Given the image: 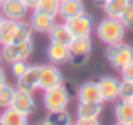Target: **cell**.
<instances>
[{
    "mask_svg": "<svg viewBox=\"0 0 133 125\" xmlns=\"http://www.w3.org/2000/svg\"><path fill=\"white\" fill-rule=\"evenodd\" d=\"M7 83V76H5V71L2 69V66H0V86H3Z\"/></svg>",
    "mask_w": 133,
    "mask_h": 125,
    "instance_id": "obj_30",
    "label": "cell"
},
{
    "mask_svg": "<svg viewBox=\"0 0 133 125\" xmlns=\"http://www.w3.org/2000/svg\"><path fill=\"white\" fill-rule=\"evenodd\" d=\"M59 2H61V0H59Z\"/></svg>",
    "mask_w": 133,
    "mask_h": 125,
    "instance_id": "obj_40",
    "label": "cell"
},
{
    "mask_svg": "<svg viewBox=\"0 0 133 125\" xmlns=\"http://www.w3.org/2000/svg\"><path fill=\"white\" fill-rule=\"evenodd\" d=\"M115 115H116L118 123H133V102L131 100H123L120 98L116 108H115Z\"/></svg>",
    "mask_w": 133,
    "mask_h": 125,
    "instance_id": "obj_17",
    "label": "cell"
},
{
    "mask_svg": "<svg viewBox=\"0 0 133 125\" xmlns=\"http://www.w3.org/2000/svg\"><path fill=\"white\" fill-rule=\"evenodd\" d=\"M69 91L64 85L52 86L49 90H44V107L47 108V112H57V110H66V107L69 105Z\"/></svg>",
    "mask_w": 133,
    "mask_h": 125,
    "instance_id": "obj_4",
    "label": "cell"
},
{
    "mask_svg": "<svg viewBox=\"0 0 133 125\" xmlns=\"http://www.w3.org/2000/svg\"><path fill=\"white\" fill-rule=\"evenodd\" d=\"M32 49H34V41H32V37H27V39L17 41V42L3 44L0 53H2L3 61L14 63V61H19V59H27L32 54Z\"/></svg>",
    "mask_w": 133,
    "mask_h": 125,
    "instance_id": "obj_3",
    "label": "cell"
},
{
    "mask_svg": "<svg viewBox=\"0 0 133 125\" xmlns=\"http://www.w3.org/2000/svg\"><path fill=\"white\" fill-rule=\"evenodd\" d=\"M118 19L125 24L127 29L133 30V0H127V3H125V7H123V10H121Z\"/></svg>",
    "mask_w": 133,
    "mask_h": 125,
    "instance_id": "obj_25",
    "label": "cell"
},
{
    "mask_svg": "<svg viewBox=\"0 0 133 125\" xmlns=\"http://www.w3.org/2000/svg\"><path fill=\"white\" fill-rule=\"evenodd\" d=\"M3 2H5V0H0V7H2V3H3Z\"/></svg>",
    "mask_w": 133,
    "mask_h": 125,
    "instance_id": "obj_36",
    "label": "cell"
},
{
    "mask_svg": "<svg viewBox=\"0 0 133 125\" xmlns=\"http://www.w3.org/2000/svg\"><path fill=\"white\" fill-rule=\"evenodd\" d=\"M72 125H74V123H72Z\"/></svg>",
    "mask_w": 133,
    "mask_h": 125,
    "instance_id": "obj_41",
    "label": "cell"
},
{
    "mask_svg": "<svg viewBox=\"0 0 133 125\" xmlns=\"http://www.w3.org/2000/svg\"><path fill=\"white\" fill-rule=\"evenodd\" d=\"M103 95V102H115L120 98V81L113 76H103L98 81Z\"/></svg>",
    "mask_w": 133,
    "mask_h": 125,
    "instance_id": "obj_12",
    "label": "cell"
},
{
    "mask_svg": "<svg viewBox=\"0 0 133 125\" xmlns=\"http://www.w3.org/2000/svg\"><path fill=\"white\" fill-rule=\"evenodd\" d=\"M12 107L15 110H19V112L25 113L27 117L32 115V113L36 112V98H34L32 91H27V90L17 88L15 90V95H14Z\"/></svg>",
    "mask_w": 133,
    "mask_h": 125,
    "instance_id": "obj_8",
    "label": "cell"
},
{
    "mask_svg": "<svg viewBox=\"0 0 133 125\" xmlns=\"http://www.w3.org/2000/svg\"><path fill=\"white\" fill-rule=\"evenodd\" d=\"M39 125H51V123H49V122H47V120H44V122H41Z\"/></svg>",
    "mask_w": 133,
    "mask_h": 125,
    "instance_id": "obj_33",
    "label": "cell"
},
{
    "mask_svg": "<svg viewBox=\"0 0 133 125\" xmlns=\"http://www.w3.org/2000/svg\"><path fill=\"white\" fill-rule=\"evenodd\" d=\"M51 125H72V118L66 110H57V112H49L47 118Z\"/></svg>",
    "mask_w": 133,
    "mask_h": 125,
    "instance_id": "obj_22",
    "label": "cell"
},
{
    "mask_svg": "<svg viewBox=\"0 0 133 125\" xmlns=\"http://www.w3.org/2000/svg\"><path fill=\"white\" fill-rule=\"evenodd\" d=\"M0 125H3V123H2V122H0Z\"/></svg>",
    "mask_w": 133,
    "mask_h": 125,
    "instance_id": "obj_38",
    "label": "cell"
},
{
    "mask_svg": "<svg viewBox=\"0 0 133 125\" xmlns=\"http://www.w3.org/2000/svg\"><path fill=\"white\" fill-rule=\"evenodd\" d=\"M47 34H49L51 42H59V44H66V46H69L71 41L74 39V36L71 34V30H69V27L66 26V22L64 24H57L56 22Z\"/></svg>",
    "mask_w": 133,
    "mask_h": 125,
    "instance_id": "obj_15",
    "label": "cell"
},
{
    "mask_svg": "<svg viewBox=\"0 0 133 125\" xmlns=\"http://www.w3.org/2000/svg\"><path fill=\"white\" fill-rule=\"evenodd\" d=\"M121 79H127V81L133 83V61L121 69Z\"/></svg>",
    "mask_w": 133,
    "mask_h": 125,
    "instance_id": "obj_28",
    "label": "cell"
},
{
    "mask_svg": "<svg viewBox=\"0 0 133 125\" xmlns=\"http://www.w3.org/2000/svg\"><path fill=\"white\" fill-rule=\"evenodd\" d=\"M81 14H84V3L81 0H61L59 2V14L57 15L64 22L72 19V17L81 15Z\"/></svg>",
    "mask_w": 133,
    "mask_h": 125,
    "instance_id": "obj_14",
    "label": "cell"
},
{
    "mask_svg": "<svg viewBox=\"0 0 133 125\" xmlns=\"http://www.w3.org/2000/svg\"><path fill=\"white\" fill-rule=\"evenodd\" d=\"M34 10H39V12L49 14L52 17H57L59 14V0H39L37 5L34 7Z\"/></svg>",
    "mask_w": 133,
    "mask_h": 125,
    "instance_id": "obj_23",
    "label": "cell"
},
{
    "mask_svg": "<svg viewBox=\"0 0 133 125\" xmlns=\"http://www.w3.org/2000/svg\"><path fill=\"white\" fill-rule=\"evenodd\" d=\"M116 125H128V123H118V122H116ZM131 125H133V123H131Z\"/></svg>",
    "mask_w": 133,
    "mask_h": 125,
    "instance_id": "obj_35",
    "label": "cell"
},
{
    "mask_svg": "<svg viewBox=\"0 0 133 125\" xmlns=\"http://www.w3.org/2000/svg\"><path fill=\"white\" fill-rule=\"evenodd\" d=\"M66 26L69 27V30L74 37H88L93 30V17L84 12L78 17L66 20Z\"/></svg>",
    "mask_w": 133,
    "mask_h": 125,
    "instance_id": "obj_7",
    "label": "cell"
},
{
    "mask_svg": "<svg viewBox=\"0 0 133 125\" xmlns=\"http://www.w3.org/2000/svg\"><path fill=\"white\" fill-rule=\"evenodd\" d=\"M24 3H25L27 7H29V9H34V7L37 5V2H39V0H22Z\"/></svg>",
    "mask_w": 133,
    "mask_h": 125,
    "instance_id": "obj_31",
    "label": "cell"
},
{
    "mask_svg": "<svg viewBox=\"0 0 133 125\" xmlns=\"http://www.w3.org/2000/svg\"><path fill=\"white\" fill-rule=\"evenodd\" d=\"M91 47H93V42H91V37H74L69 44V56H86L89 58L91 54Z\"/></svg>",
    "mask_w": 133,
    "mask_h": 125,
    "instance_id": "obj_16",
    "label": "cell"
},
{
    "mask_svg": "<svg viewBox=\"0 0 133 125\" xmlns=\"http://www.w3.org/2000/svg\"><path fill=\"white\" fill-rule=\"evenodd\" d=\"M32 37V29L29 24L22 22V20H10L3 19L0 24V44H10L17 42V41Z\"/></svg>",
    "mask_w": 133,
    "mask_h": 125,
    "instance_id": "obj_2",
    "label": "cell"
},
{
    "mask_svg": "<svg viewBox=\"0 0 133 125\" xmlns=\"http://www.w3.org/2000/svg\"><path fill=\"white\" fill-rule=\"evenodd\" d=\"M125 24L121 22L118 17H106L103 19L96 27V34L104 44H118V42H123V37H125Z\"/></svg>",
    "mask_w": 133,
    "mask_h": 125,
    "instance_id": "obj_1",
    "label": "cell"
},
{
    "mask_svg": "<svg viewBox=\"0 0 133 125\" xmlns=\"http://www.w3.org/2000/svg\"><path fill=\"white\" fill-rule=\"evenodd\" d=\"M62 83V73L54 64H42L39 71V90H49Z\"/></svg>",
    "mask_w": 133,
    "mask_h": 125,
    "instance_id": "obj_6",
    "label": "cell"
},
{
    "mask_svg": "<svg viewBox=\"0 0 133 125\" xmlns=\"http://www.w3.org/2000/svg\"><path fill=\"white\" fill-rule=\"evenodd\" d=\"M15 90L12 85L5 83L3 86H0V108H7V107H12L14 102V95H15Z\"/></svg>",
    "mask_w": 133,
    "mask_h": 125,
    "instance_id": "obj_24",
    "label": "cell"
},
{
    "mask_svg": "<svg viewBox=\"0 0 133 125\" xmlns=\"http://www.w3.org/2000/svg\"><path fill=\"white\" fill-rule=\"evenodd\" d=\"M125 3H127V0H104V3L101 7H103L104 14L108 17H120Z\"/></svg>",
    "mask_w": 133,
    "mask_h": 125,
    "instance_id": "obj_21",
    "label": "cell"
},
{
    "mask_svg": "<svg viewBox=\"0 0 133 125\" xmlns=\"http://www.w3.org/2000/svg\"><path fill=\"white\" fill-rule=\"evenodd\" d=\"M78 100L86 103H103V95H101L99 85L96 81L83 83L78 90Z\"/></svg>",
    "mask_w": 133,
    "mask_h": 125,
    "instance_id": "obj_10",
    "label": "cell"
},
{
    "mask_svg": "<svg viewBox=\"0 0 133 125\" xmlns=\"http://www.w3.org/2000/svg\"><path fill=\"white\" fill-rule=\"evenodd\" d=\"M74 125H101L99 118H78Z\"/></svg>",
    "mask_w": 133,
    "mask_h": 125,
    "instance_id": "obj_29",
    "label": "cell"
},
{
    "mask_svg": "<svg viewBox=\"0 0 133 125\" xmlns=\"http://www.w3.org/2000/svg\"><path fill=\"white\" fill-rule=\"evenodd\" d=\"M54 24H56V17L49 15V14H44V12H39V10H34L29 26H30V29L36 30V32L47 34L49 30L52 29Z\"/></svg>",
    "mask_w": 133,
    "mask_h": 125,
    "instance_id": "obj_13",
    "label": "cell"
},
{
    "mask_svg": "<svg viewBox=\"0 0 133 125\" xmlns=\"http://www.w3.org/2000/svg\"><path fill=\"white\" fill-rule=\"evenodd\" d=\"M27 68H29V64L25 63V59H19V61L10 63V71H12V74L15 76V78L22 76L24 73H25V69H27Z\"/></svg>",
    "mask_w": 133,
    "mask_h": 125,
    "instance_id": "obj_27",
    "label": "cell"
},
{
    "mask_svg": "<svg viewBox=\"0 0 133 125\" xmlns=\"http://www.w3.org/2000/svg\"><path fill=\"white\" fill-rule=\"evenodd\" d=\"M94 3H96V5H103L104 0H94Z\"/></svg>",
    "mask_w": 133,
    "mask_h": 125,
    "instance_id": "obj_32",
    "label": "cell"
},
{
    "mask_svg": "<svg viewBox=\"0 0 133 125\" xmlns=\"http://www.w3.org/2000/svg\"><path fill=\"white\" fill-rule=\"evenodd\" d=\"M106 58L113 64V68L121 71L125 66H128L133 61V46L123 44V42L110 44L108 49H106Z\"/></svg>",
    "mask_w": 133,
    "mask_h": 125,
    "instance_id": "obj_5",
    "label": "cell"
},
{
    "mask_svg": "<svg viewBox=\"0 0 133 125\" xmlns=\"http://www.w3.org/2000/svg\"><path fill=\"white\" fill-rule=\"evenodd\" d=\"M76 112H78V118H99L101 112H103V103L79 102Z\"/></svg>",
    "mask_w": 133,
    "mask_h": 125,
    "instance_id": "obj_20",
    "label": "cell"
},
{
    "mask_svg": "<svg viewBox=\"0 0 133 125\" xmlns=\"http://www.w3.org/2000/svg\"><path fill=\"white\" fill-rule=\"evenodd\" d=\"M39 71L41 66H29L25 69V73L17 78V88L27 90V91L39 90Z\"/></svg>",
    "mask_w": 133,
    "mask_h": 125,
    "instance_id": "obj_11",
    "label": "cell"
},
{
    "mask_svg": "<svg viewBox=\"0 0 133 125\" xmlns=\"http://www.w3.org/2000/svg\"><path fill=\"white\" fill-rule=\"evenodd\" d=\"M47 58L51 63L59 64V63H66L69 59V46L59 42H49L47 47Z\"/></svg>",
    "mask_w": 133,
    "mask_h": 125,
    "instance_id": "obj_19",
    "label": "cell"
},
{
    "mask_svg": "<svg viewBox=\"0 0 133 125\" xmlns=\"http://www.w3.org/2000/svg\"><path fill=\"white\" fill-rule=\"evenodd\" d=\"M3 19H10V20H24L27 15L29 7L22 2V0H5L0 7Z\"/></svg>",
    "mask_w": 133,
    "mask_h": 125,
    "instance_id": "obj_9",
    "label": "cell"
},
{
    "mask_svg": "<svg viewBox=\"0 0 133 125\" xmlns=\"http://www.w3.org/2000/svg\"><path fill=\"white\" fill-rule=\"evenodd\" d=\"M2 20H3V15H2V14H0V24H2Z\"/></svg>",
    "mask_w": 133,
    "mask_h": 125,
    "instance_id": "obj_34",
    "label": "cell"
},
{
    "mask_svg": "<svg viewBox=\"0 0 133 125\" xmlns=\"http://www.w3.org/2000/svg\"><path fill=\"white\" fill-rule=\"evenodd\" d=\"M131 96H133V83L127 81V79H121L120 81V98L131 100Z\"/></svg>",
    "mask_w": 133,
    "mask_h": 125,
    "instance_id": "obj_26",
    "label": "cell"
},
{
    "mask_svg": "<svg viewBox=\"0 0 133 125\" xmlns=\"http://www.w3.org/2000/svg\"><path fill=\"white\" fill-rule=\"evenodd\" d=\"M0 122L3 125H29L27 123V115L15 110L14 107L3 108V112L0 113Z\"/></svg>",
    "mask_w": 133,
    "mask_h": 125,
    "instance_id": "obj_18",
    "label": "cell"
},
{
    "mask_svg": "<svg viewBox=\"0 0 133 125\" xmlns=\"http://www.w3.org/2000/svg\"><path fill=\"white\" fill-rule=\"evenodd\" d=\"M2 61H3V59H2V53H0V63H2Z\"/></svg>",
    "mask_w": 133,
    "mask_h": 125,
    "instance_id": "obj_37",
    "label": "cell"
},
{
    "mask_svg": "<svg viewBox=\"0 0 133 125\" xmlns=\"http://www.w3.org/2000/svg\"><path fill=\"white\" fill-rule=\"evenodd\" d=\"M131 102H133V96H131Z\"/></svg>",
    "mask_w": 133,
    "mask_h": 125,
    "instance_id": "obj_39",
    "label": "cell"
}]
</instances>
